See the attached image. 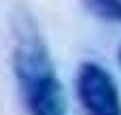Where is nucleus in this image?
<instances>
[{
  "label": "nucleus",
  "instance_id": "nucleus-1",
  "mask_svg": "<svg viewBox=\"0 0 121 115\" xmlns=\"http://www.w3.org/2000/svg\"><path fill=\"white\" fill-rule=\"evenodd\" d=\"M11 66L26 115H68L66 92L49 47L26 11L11 23Z\"/></svg>",
  "mask_w": 121,
  "mask_h": 115
},
{
  "label": "nucleus",
  "instance_id": "nucleus-2",
  "mask_svg": "<svg viewBox=\"0 0 121 115\" xmlns=\"http://www.w3.org/2000/svg\"><path fill=\"white\" fill-rule=\"evenodd\" d=\"M85 115H121V92L111 70L98 62H83L74 81Z\"/></svg>",
  "mask_w": 121,
  "mask_h": 115
},
{
  "label": "nucleus",
  "instance_id": "nucleus-3",
  "mask_svg": "<svg viewBox=\"0 0 121 115\" xmlns=\"http://www.w3.org/2000/svg\"><path fill=\"white\" fill-rule=\"evenodd\" d=\"M83 6L98 19L121 23V0H83Z\"/></svg>",
  "mask_w": 121,
  "mask_h": 115
},
{
  "label": "nucleus",
  "instance_id": "nucleus-4",
  "mask_svg": "<svg viewBox=\"0 0 121 115\" xmlns=\"http://www.w3.org/2000/svg\"><path fill=\"white\" fill-rule=\"evenodd\" d=\"M117 62H119V66H121V45H119V49H117Z\"/></svg>",
  "mask_w": 121,
  "mask_h": 115
}]
</instances>
